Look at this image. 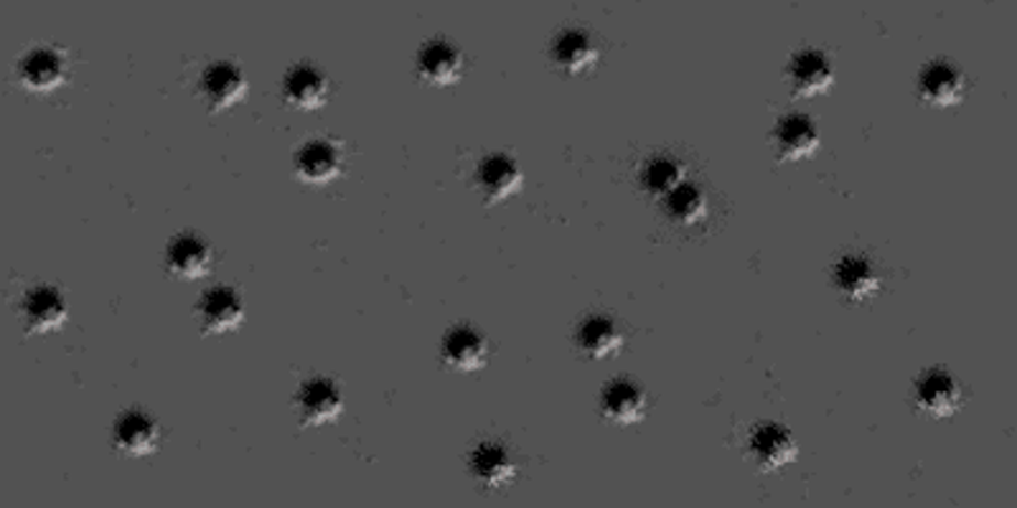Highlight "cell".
I'll return each instance as SVG.
<instances>
[{
	"label": "cell",
	"mask_w": 1017,
	"mask_h": 508,
	"mask_svg": "<svg viewBox=\"0 0 1017 508\" xmlns=\"http://www.w3.org/2000/svg\"><path fill=\"white\" fill-rule=\"evenodd\" d=\"M751 455L763 471H778L797 461V442L778 424H763L751 438Z\"/></svg>",
	"instance_id": "cell-3"
},
{
	"label": "cell",
	"mask_w": 1017,
	"mask_h": 508,
	"mask_svg": "<svg viewBox=\"0 0 1017 508\" xmlns=\"http://www.w3.org/2000/svg\"><path fill=\"white\" fill-rule=\"evenodd\" d=\"M644 186L656 194H671L679 186V168L669 161H656L646 168Z\"/></svg>",
	"instance_id": "cell-24"
},
{
	"label": "cell",
	"mask_w": 1017,
	"mask_h": 508,
	"mask_svg": "<svg viewBox=\"0 0 1017 508\" xmlns=\"http://www.w3.org/2000/svg\"><path fill=\"white\" fill-rule=\"evenodd\" d=\"M918 89H921L923 102L933 104V108H949V104L962 100L964 79L962 74L947 67V64H933V67L921 74Z\"/></svg>",
	"instance_id": "cell-10"
},
{
	"label": "cell",
	"mask_w": 1017,
	"mask_h": 508,
	"mask_svg": "<svg viewBox=\"0 0 1017 508\" xmlns=\"http://www.w3.org/2000/svg\"><path fill=\"white\" fill-rule=\"evenodd\" d=\"M67 318L64 298L54 288H34L26 292L21 302V321L29 333L44 335L54 328H59Z\"/></svg>",
	"instance_id": "cell-1"
},
{
	"label": "cell",
	"mask_w": 1017,
	"mask_h": 508,
	"mask_svg": "<svg viewBox=\"0 0 1017 508\" xmlns=\"http://www.w3.org/2000/svg\"><path fill=\"white\" fill-rule=\"evenodd\" d=\"M555 64L568 74H582L595 62V46L590 44L588 36L578 34V31H568L555 41L553 48Z\"/></svg>",
	"instance_id": "cell-19"
},
{
	"label": "cell",
	"mask_w": 1017,
	"mask_h": 508,
	"mask_svg": "<svg viewBox=\"0 0 1017 508\" xmlns=\"http://www.w3.org/2000/svg\"><path fill=\"white\" fill-rule=\"evenodd\" d=\"M417 71L430 85H448L461 71V54L453 46L442 44V41H433L420 52L417 59Z\"/></svg>",
	"instance_id": "cell-16"
},
{
	"label": "cell",
	"mask_w": 1017,
	"mask_h": 508,
	"mask_svg": "<svg viewBox=\"0 0 1017 508\" xmlns=\"http://www.w3.org/2000/svg\"><path fill=\"white\" fill-rule=\"evenodd\" d=\"M834 74L830 62L824 59L822 54L817 52H807L794 59L791 64V85L794 92L801 97H811V95H822L827 89L832 87Z\"/></svg>",
	"instance_id": "cell-12"
},
{
	"label": "cell",
	"mask_w": 1017,
	"mask_h": 508,
	"mask_svg": "<svg viewBox=\"0 0 1017 508\" xmlns=\"http://www.w3.org/2000/svg\"><path fill=\"white\" fill-rule=\"evenodd\" d=\"M667 203H669L671 217H675L677 221H682V224H690V221L700 219L704 211L702 194L692 186H677L675 191L669 194Z\"/></svg>",
	"instance_id": "cell-23"
},
{
	"label": "cell",
	"mask_w": 1017,
	"mask_h": 508,
	"mask_svg": "<svg viewBox=\"0 0 1017 508\" xmlns=\"http://www.w3.org/2000/svg\"><path fill=\"white\" fill-rule=\"evenodd\" d=\"M19 79L31 92H52L64 81V59L52 48H34L19 64Z\"/></svg>",
	"instance_id": "cell-4"
},
{
	"label": "cell",
	"mask_w": 1017,
	"mask_h": 508,
	"mask_svg": "<svg viewBox=\"0 0 1017 508\" xmlns=\"http://www.w3.org/2000/svg\"><path fill=\"white\" fill-rule=\"evenodd\" d=\"M199 318L207 331L227 333L244 321V306L240 295L229 288H215L199 302Z\"/></svg>",
	"instance_id": "cell-5"
},
{
	"label": "cell",
	"mask_w": 1017,
	"mask_h": 508,
	"mask_svg": "<svg viewBox=\"0 0 1017 508\" xmlns=\"http://www.w3.org/2000/svg\"><path fill=\"white\" fill-rule=\"evenodd\" d=\"M836 285H840V290L848 295V298L865 300V298H871V295H875L881 280H877L873 267L867 265L865 259L848 257L840 262V267H836Z\"/></svg>",
	"instance_id": "cell-20"
},
{
	"label": "cell",
	"mask_w": 1017,
	"mask_h": 508,
	"mask_svg": "<svg viewBox=\"0 0 1017 508\" xmlns=\"http://www.w3.org/2000/svg\"><path fill=\"white\" fill-rule=\"evenodd\" d=\"M201 92L207 97L211 110H227L248 95V81H244V74L234 64L217 62L204 71Z\"/></svg>",
	"instance_id": "cell-2"
},
{
	"label": "cell",
	"mask_w": 1017,
	"mask_h": 508,
	"mask_svg": "<svg viewBox=\"0 0 1017 508\" xmlns=\"http://www.w3.org/2000/svg\"><path fill=\"white\" fill-rule=\"evenodd\" d=\"M601 409H603V415L609 417L611 422L631 424V422L642 420L644 397H642V391L634 387V384L616 382V384H611V387L603 391Z\"/></svg>",
	"instance_id": "cell-18"
},
{
	"label": "cell",
	"mask_w": 1017,
	"mask_h": 508,
	"mask_svg": "<svg viewBox=\"0 0 1017 508\" xmlns=\"http://www.w3.org/2000/svg\"><path fill=\"white\" fill-rule=\"evenodd\" d=\"M341 412V395L328 379H314L300 389L298 415L306 424L331 422Z\"/></svg>",
	"instance_id": "cell-6"
},
{
	"label": "cell",
	"mask_w": 1017,
	"mask_h": 508,
	"mask_svg": "<svg viewBox=\"0 0 1017 508\" xmlns=\"http://www.w3.org/2000/svg\"><path fill=\"white\" fill-rule=\"evenodd\" d=\"M339 153H336L333 145L328 143H308L295 158V170H298L300 178H306L310 184H324L331 181V178L339 174Z\"/></svg>",
	"instance_id": "cell-17"
},
{
	"label": "cell",
	"mask_w": 1017,
	"mask_h": 508,
	"mask_svg": "<svg viewBox=\"0 0 1017 508\" xmlns=\"http://www.w3.org/2000/svg\"><path fill=\"white\" fill-rule=\"evenodd\" d=\"M916 401L926 415L949 417L959 407V387L944 372H933L918 384Z\"/></svg>",
	"instance_id": "cell-11"
},
{
	"label": "cell",
	"mask_w": 1017,
	"mask_h": 508,
	"mask_svg": "<svg viewBox=\"0 0 1017 508\" xmlns=\"http://www.w3.org/2000/svg\"><path fill=\"white\" fill-rule=\"evenodd\" d=\"M819 145L817 128L807 118H786L776 130V151L786 161H801L814 155Z\"/></svg>",
	"instance_id": "cell-9"
},
{
	"label": "cell",
	"mask_w": 1017,
	"mask_h": 508,
	"mask_svg": "<svg viewBox=\"0 0 1017 508\" xmlns=\"http://www.w3.org/2000/svg\"><path fill=\"white\" fill-rule=\"evenodd\" d=\"M328 97V81L314 67H295L285 77V100L298 110H318Z\"/></svg>",
	"instance_id": "cell-7"
},
{
	"label": "cell",
	"mask_w": 1017,
	"mask_h": 508,
	"mask_svg": "<svg viewBox=\"0 0 1017 508\" xmlns=\"http://www.w3.org/2000/svg\"><path fill=\"white\" fill-rule=\"evenodd\" d=\"M166 265L176 277L194 280V277H201L207 273L209 247L201 240H196V236H178V240L171 242V247L166 252Z\"/></svg>",
	"instance_id": "cell-15"
},
{
	"label": "cell",
	"mask_w": 1017,
	"mask_h": 508,
	"mask_svg": "<svg viewBox=\"0 0 1017 508\" xmlns=\"http://www.w3.org/2000/svg\"><path fill=\"white\" fill-rule=\"evenodd\" d=\"M479 186H481V191L486 194L489 201H502L520 191L522 174L512 158H506V155H494V158H486L481 163Z\"/></svg>",
	"instance_id": "cell-8"
},
{
	"label": "cell",
	"mask_w": 1017,
	"mask_h": 508,
	"mask_svg": "<svg viewBox=\"0 0 1017 508\" xmlns=\"http://www.w3.org/2000/svg\"><path fill=\"white\" fill-rule=\"evenodd\" d=\"M155 438H158V430L141 412H128L114 424V448L125 455H147L155 448Z\"/></svg>",
	"instance_id": "cell-13"
},
{
	"label": "cell",
	"mask_w": 1017,
	"mask_h": 508,
	"mask_svg": "<svg viewBox=\"0 0 1017 508\" xmlns=\"http://www.w3.org/2000/svg\"><path fill=\"white\" fill-rule=\"evenodd\" d=\"M471 471L475 478L489 483V486H504V483L514 478V463L496 445H481L475 450L471 455Z\"/></svg>",
	"instance_id": "cell-21"
},
{
	"label": "cell",
	"mask_w": 1017,
	"mask_h": 508,
	"mask_svg": "<svg viewBox=\"0 0 1017 508\" xmlns=\"http://www.w3.org/2000/svg\"><path fill=\"white\" fill-rule=\"evenodd\" d=\"M442 356L458 372H473L486 362V343L471 328H456L442 343Z\"/></svg>",
	"instance_id": "cell-14"
},
{
	"label": "cell",
	"mask_w": 1017,
	"mask_h": 508,
	"mask_svg": "<svg viewBox=\"0 0 1017 508\" xmlns=\"http://www.w3.org/2000/svg\"><path fill=\"white\" fill-rule=\"evenodd\" d=\"M578 343L582 349V354H588L590 358H605L611 354H616V349L621 346V335L616 331V325L605 318H593L586 325L580 328L578 333Z\"/></svg>",
	"instance_id": "cell-22"
}]
</instances>
